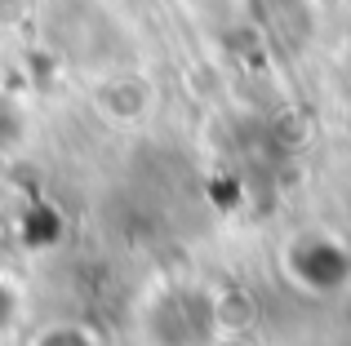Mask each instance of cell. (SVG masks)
<instances>
[{
    "label": "cell",
    "mask_w": 351,
    "mask_h": 346,
    "mask_svg": "<svg viewBox=\"0 0 351 346\" xmlns=\"http://www.w3.org/2000/svg\"><path fill=\"white\" fill-rule=\"evenodd\" d=\"M9 315H14V293H9V289L0 284V329L9 324Z\"/></svg>",
    "instance_id": "cell-1"
}]
</instances>
